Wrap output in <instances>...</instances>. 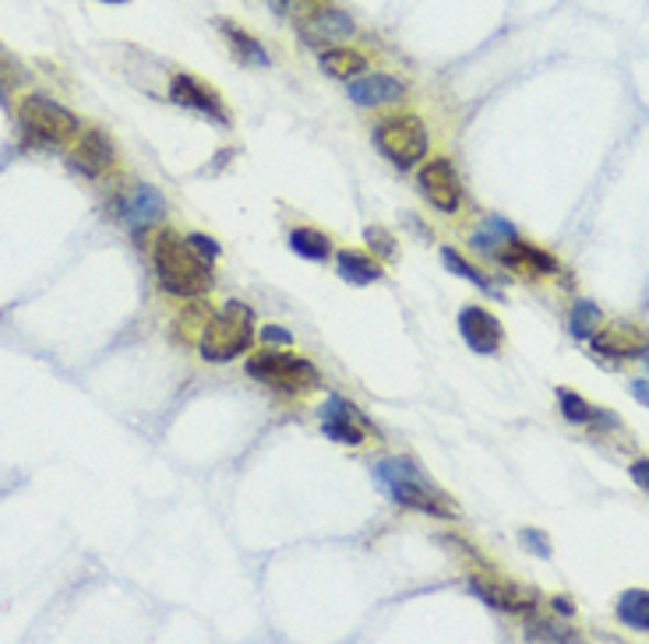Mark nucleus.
Instances as JSON below:
<instances>
[{"label": "nucleus", "mask_w": 649, "mask_h": 644, "mask_svg": "<svg viewBox=\"0 0 649 644\" xmlns=\"http://www.w3.org/2000/svg\"><path fill=\"white\" fill-rule=\"evenodd\" d=\"M103 4H127V0H103Z\"/></svg>", "instance_id": "nucleus-35"}, {"label": "nucleus", "mask_w": 649, "mask_h": 644, "mask_svg": "<svg viewBox=\"0 0 649 644\" xmlns=\"http://www.w3.org/2000/svg\"><path fill=\"white\" fill-rule=\"evenodd\" d=\"M296 36L314 49H328L339 46L346 39L357 36V22L349 19L339 8H307L304 14H296Z\"/></svg>", "instance_id": "nucleus-7"}, {"label": "nucleus", "mask_w": 649, "mask_h": 644, "mask_svg": "<svg viewBox=\"0 0 649 644\" xmlns=\"http://www.w3.org/2000/svg\"><path fill=\"white\" fill-rule=\"evenodd\" d=\"M220 32L226 36L230 49H233V57H237L240 64H251V67H269L272 57H269V49H265L251 32H244L240 25H233V22H220Z\"/></svg>", "instance_id": "nucleus-19"}, {"label": "nucleus", "mask_w": 649, "mask_h": 644, "mask_svg": "<svg viewBox=\"0 0 649 644\" xmlns=\"http://www.w3.org/2000/svg\"><path fill=\"white\" fill-rule=\"evenodd\" d=\"M374 479L389 494V500H395L399 507H410V511H421L430 518L456 515V504L448 500L441 489L430 486V479L410 462V457H385V462H378Z\"/></svg>", "instance_id": "nucleus-2"}, {"label": "nucleus", "mask_w": 649, "mask_h": 644, "mask_svg": "<svg viewBox=\"0 0 649 644\" xmlns=\"http://www.w3.org/2000/svg\"><path fill=\"white\" fill-rule=\"evenodd\" d=\"M406 95V81L395 75H360L349 81V99L357 106H389Z\"/></svg>", "instance_id": "nucleus-15"}, {"label": "nucleus", "mask_w": 649, "mask_h": 644, "mask_svg": "<svg viewBox=\"0 0 649 644\" xmlns=\"http://www.w3.org/2000/svg\"><path fill=\"white\" fill-rule=\"evenodd\" d=\"M417 188H421V194H424L438 212H448V215H452V212H459V205H462V183H459L456 166L448 162V159H430V162L421 169Z\"/></svg>", "instance_id": "nucleus-8"}, {"label": "nucleus", "mask_w": 649, "mask_h": 644, "mask_svg": "<svg viewBox=\"0 0 649 644\" xmlns=\"http://www.w3.org/2000/svg\"><path fill=\"white\" fill-rule=\"evenodd\" d=\"M336 268H339V275L354 285H371L381 279V264L374 258H368L363 250H339Z\"/></svg>", "instance_id": "nucleus-21"}, {"label": "nucleus", "mask_w": 649, "mask_h": 644, "mask_svg": "<svg viewBox=\"0 0 649 644\" xmlns=\"http://www.w3.org/2000/svg\"><path fill=\"white\" fill-rule=\"evenodd\" d=\"M470 591L480 596L488 606L494 609H505V613H529V609L537 606V596L523 585H508L502 578H470Z\"/></svg>", "instance_id": "nucleus-13"}, {"label": "nucleus", "mask_w": 649, "mask_h": 644, "mask_svg": "<svg viewBox=\"0 0 649 644\" xmlns=\"http://www.w3.org/2000/svg\"><path fill=\"white\" fill-rule=\"evenodd\" d=\"M113 162H116V148H113V142L107 138L103 131H86V134H78V145H75V151H71V166L78 169V173H86V177L99 180Z\"/></svg>", "instance_id": "nucleus-14"}, {"label": "nucleus", "mask_w": 649, "mask_h": 644, "mask_svg": "<svg viewBox=\"0 0 649 644\" xmlns=\"http://www.w3.org/2000/svg\"><path fill=\"white\" fill-rule=\"evenodd\" d=\"M19 124L25 131V138L40 148L68 145L71 138L81 134L78 116L68 106L54 103L49 95H25L19 103Z\"/></svg>", "instance_id": "nucleus-4"}, {"label": "nucleus", "mask_w": 649, "mask_h": 644, "mask_svg": "<svg viewBox=\"0 0 649 644\" xmlns=\"http://www.w3.org/2000/svg\"><path fill=\"white\" fill-rule=\"evenodd\" d=\"M494 258L502 261L505 268L519 271V275H555V271H558V261L551 258V253H544V250L529 247L523 240L502 247V250L494 253Z\"/></svg>", "instance_id": "nucleus-16"}, {"label": "nucleus", "mask_w": 649, "mask_h": 644, "mask_svg": "<svg viewBox=\"0 0 649 644\" xmlns=\"http://www.w3.org/2000/svg\"><path fill=\"white\" fill-rule=\"evenodd\" d=\"M374 145L392 166L410 169L427 156V127L421 116H385L374 124Z\"/></svg>", "instance_id": "nucleus-6"}, {"label": "nucleus", "mask_w": 649, "mask_h": 644, "mask_svg": "<svg viewBox=\"0 0 649 644\" xmlns=\"http://www.w3.org/2000/svg\"><path fill=\"white\" fill-rule=\"evenodd\" d=\"M618 620L625 626H631V631L649 634V591H642V588L625 591V596L618 599Z\"/></svg>", "instance_id": "nucleus-23"}, {"label": "nucleus", "mask_w": 649, "mask_h": 644, "mask_svg": "<svg viewBox=\"0 0 649 644\" xmlns=\"http://www.w3.org/2000/svg\"><path fill=\"white\" fill-rule=\"evenodd\" d=\"M318 64H322L325 75L343 78V81H354V78H360L363 71H368V57L354 46H328V49H322Z\"/></svg>", "instance_id": "nucleus-17"}, {"label": "nucleus", "mask_w": 649, "mask_h": 644, "mask_svg": "<svg viewBox=\"0 0 649 644\" xmlns=\"http://www.w3.org/2000/svg\"><path fill=\"white\" fill-rule=\"evenodd\" d=\"M255 342V310L240 300H230L215 310L202 335H198V349L209 363H230L240 352H247Z\"/></svg>", "instance_id": "nucleus-3"}, {"label": "nucleus", "mask_w": 649, "mask_h": 644, "mask_svg": "<svg viewBox=\"0 0 649 644\" xmlns=\"http://www.w3.org/2000/svg\"><path fill=\"white\" fill-rule=\"evenodd\" d=\"M523 542L529 550H534L537 556H551V539H547L544 532H537V529H523Z\"/></svg>", "instance_id": "nucleus-30"}, {"label": "nucleus", "mask_w": 649, "mask_h": 644, "mask_svg": "<svg viewBox=\"0 0 649 644\" xmlns=\"http://www.w3.org/2000/svg\"><path fill=\"white\" fill-rule=\"evenodd\" d=\"M170 99L177 106H184V110H194V113H202L209 116V121H215L220 127H230V113L223 106V99L215 89H209L205 81H198L194 75H174L170 78Z\"/></svg>", "instance_id": "nucleus-9"}, {"label": "nucleus", "mask_w": 649, "mask_h": 644, "mask_svg": "<svg viewBox=\"0 0 649 644\" xmlns=\"http://www.w3.org/2000/svg\"><path fill=\"white\" fill-rule=\"evenodd\" d=\"M529 641H579L575 631H558L551 623H529Z\"/></svg>", "instance_id": "nucleus-27"}, {"label": "nucleus", "mask_w": 649, "mask_h": 644, "mask_svg": "<svg viewBox=\"0 0 649 644\" xmlns=\"http://www.w3.org/2000/svg\"><path fill=\"white\" fill-rule=\"evenodd\" d=\"M628 476H631V483L642 489V494H649V457H636L631 468H628Z\"/></svg>", "instance_id": "nucleus-31"}, {"label": "nucleus", "mask_w": 649, "mask_h": 644, "mask_svg": "<svg viewBox=\"0 0 649 644\" xmlns=\"http://www.w3.org/2000/svg\"><path fill=\"white\" fill-rule=\"evenodd\" d=\"M247 374L255 381L276 387L282 395H307L318 387V370H314L307 360L301 355H290V352H258L247 360Z\"/></svg>", "instance_id": "nucleus-5"}, {"label": "nucleus", "mask_w": 649, "mask_h": 644, "mask_svg": "<svg viewBox=\"0 0 649 644\" xmlns=\"http://www.w3.org/2000/svg\"><path fill=\"white\" fill-rule=\"evenodd\" d=\"M642 360H646V366H649V346L642 349Z\"/></svg>", "instance_id": "nucleus-36"}, {"label": "nucleus", "mask_w": 649, "mask_h": 644, "mask_svg": "<svg viewBox=\"0 0 649 644\" xmlns=\"http://www.w3.org/2000/svg\"><path fill=\"white\" fill-rule=\"evenodd\" d=\"M363 427H368V419L357 413L354 402H346L339 395L325 398V405H322V430H325V437H332L336 444L360 448L363 444Z\"/></svg>", "instance_id": "nucleus-11"}, {"label": "nucleus", "mask_w": 649, "mask_h": 644, "mask_svg": "<svg viewBox=\"0 0 649 644\" xmlns=\"http://www.w3.org/2000/svg\"><path fill=\"white\" fill-rule=\"evenodd\" d=\"M188 244H191L198 253H202V258H205L209 264H212L215 258H220V244H215L212 236H205V233H191V236H188Z\"/></svg>", "instance_id": "nucleus-29"}, {"label": "nucleus", "mask_w": 649, "mask_h": 644, "mask_svg": "<svg viewBox=\"0 0 649 644\" xmlns=\"http://www.w3.org/2000/svg\"><path fill=\"white\" fill-rule=\"evenodd\" d=\"M363 240H368L371 250H381V253H385V258H392V253H395L392 236H389L385 229H378V226H368V229H363Z\"/></svg>", "instance_id": "nucleus-28"}, {"label": "nucleus", "mask_w": 649, "mask_h": 644, "mask_svg": "<svg viewBox=\"0 0 649 644\" xmlns=\"http://www.w3.org/2000/svg\"><path fill=\"white\" fill-rule=\"evenodd\" d=\"M558 405H561V416L569 419V422H579V427H618V419L601 413V409H593V405L575 395V392H558Z\"/></svg>", "instance_id": "nucleus-20"}, {"label": "nucleus", "mask_w": 649, "mask_h": 644, "mask_svg": "<svg viewBox=\"0 0 649 644\" xmlns=\"http://www.w3.org/2000/svg\"><path fill=\"white\" fill-rule=\"evenodd\" d=\"M551 609H555L558 617H572V602H569V599H561V596H558V599H551Z\"/></svg>", "instance_id": "nucleus-34"}, {"label": "nucleus", "mask_w": 649, "mask_h": 644, "mask_svg": "<svg viewBox=\"0 0 649 644\" xmlns=\"http://www.w3.org/2000/svg\"><path fill=\"white\" fill-rule=\"evenodd\" d=\"M116 215H121V223L131 233H145L166 215V197L156 188H148V183H135V188L124 191L121 201H116Z\"/></svg>", "instance_id": "nucleus-10"}, {"label": "nucleus", "mask_w": 649, "mask_h": 644, "mask_svg": "<svg viewBox=\"0 0 649 644\" xmlns=\"http://www.w3.org/2000/svg\"><path fill=\"white\" fill-rule=\"evenodd\" d=\"M153 264H156L159 285L170 296L198 300L212 290V268L202 253L188 244V236H177L170 229L159 233L153 247Z\"/></svg>", "instance_id": "nucleus-1"}, {"label": "nucleus", "mask_w": 649, "mask_h": 644, "mask_svg": "<svg viewBox=\"0 0 649 644\" xmlns=\"http://www.w3.org/2000/svg\"><path fill=\"white\" fill-rule=\"evenodd\" d=\"M515 240H519V233H515V226L505 223V218H488V223L473 233V247L484 250V253H497Z\"/></svg>", "instance_id": "nucleus-22"}, {"label": "nucleus", "mask_w": 649, "mask_h": 644, "mask_svg": "<svg viewBox=\"0 0 649 644\" xmlns=\"http://www.w3.org/2000/svg\"><path fill=\"white\" fill-rule=\"evenodd\" d=\"M290 250L301 253V258H307V261H328L332 258L328 236L318 233V229H311V226H301V229L290 233Z\"/></svg>", "instance_id": "nucleus-24"}, {"label": "nucleus", "mask_w": 649, "mask_h": 644, "mask_svg": "<svg viewBox=\"0 0 649 644\" xmlns=\"http://www.w3.org/2000/svg\"><path fill=\"white\" fill-rule=\"evenodd\" d=\"M601 328H604V310L596 307L593 300H575L572 317H569V331L579 338V342H590Z\"/></svg>", "instance_id": "nucleus-25"}, {"label": "nucleus", "mask_w": 649, "mask_h": 644, "mask_svg": "<svg viewBox=\"0 0 649 644\" xmlns=\"http://www.w3.org/2000/svg\"><path fill=\"white\" fill-rule=\"evenodd\" d=\"M441 261H445V268L452 271V275H459V279H466V282H473L477 290H491V282H488V275L480 268H473L470 261L462 258L459 250H452V247H445L441 250Z\"/></svg>", "instance_id": "nucleus-26"}, {"label": "nucleus", "mask_w": 649, "mask_h": 644, "mask_svg": "<svg viewBox=\"0 0 649 644\" xmlns=\"http://www.w3.org/2000/svg\"><path fill=\"white\" fill-rule=\"evenodd\" d=\"M631 395H636L649 409V381H631Z\"/></svg>", "instance_id": "nucleus-33"}, {"label": "nucleus", "mask_w": 649, "mask_h": 644, "mask_svg": "<svg viewBox=\"0 0 649 644\" xmlns=\"http://www.w3.org/2000/svg\"><path fill=\"white\" fill-rule=\"evenodd\" d=\"M261 338H265V346H293V335L287 328H279V325H269L261 331Z\"/></svg>", "instance_id": "nucleus-32"}, {"label": "nucleus", "mask_w": 649, "mask_h": 644, "mask_svg": "<svg viewBox=\"0 0 649 644\" xmlns=\"http://www.w3.org/2000/svg\"><path fill=\"white\" fill-rule=\"evenodd\" d=\"M593 352L596 355H611V360H628V355H642V342L639 335L631 328H607V331H596L593 338Z\"/></svg>", "instance_id": "nucleus-18"}, {"label": "nucleus", "mask_w": 649, "mask_h": 644, "mask_svg": "<svg viewBox=\"0 0 649 644\" xmlns=\"http://www.w3.org/2000/svg\"><path fill=\"white\" fill-rule=\"evenodd\" d=\"M459 335L477 355H494L502 349V325H497V317L484 307H462Z\"/></svg>", "instance_id": "nucleus-12"}]
</instances>
